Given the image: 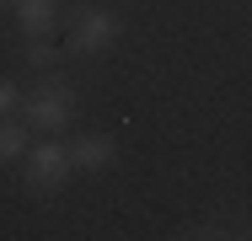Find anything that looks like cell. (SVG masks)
Wrapping results in <instances>:
<instances>
[{"label": "cell", "mask_w": 252, "mask_h": 241, "mask_svg": "<svg viewBox=\"0 0 252 241\" xmlns=\"http://www.w3.org/2000/svg\"><path fill=\"white\" fill-rule=\"evenodd\" d=\"M22 123L27 129H38V134H59L70 118H75V86L64 81V75H49V81H38L32 91L22 96Z\"/></svg>", "instance_id": "1"}, {"label": "cell", "mask_w": 252, "mask_h": 241, "mask_svg": "<svg viewBox=\"0 0 252 241\" xmlns=\"http://www.w3.org/2000/svg\"><path fill=\"white\" fill-rule=\"evenodd\" d=\"M64 177H70V150L64 145H27L22 150V188L32 193V198H49V193L64 188Z\"/></svg>", "instance_id": "2"}, {"label": "cell", "mask_w": 252, "mask_h": 241, "mask_svg": "<svg viewBox=\"0 0 252 241\" xmlns=\"http://www.w3.org/2000/svg\"><path fill=\"white\" fill-rule=\"evenodd\" d=\"M113 38H118V16L102 11V5L81 11V16L70 22V54H81V59H92V54H102V48H113Z\"/></svg>", "instance_id": "3"}, {"label": "cell", "mask_w": 252, "mask_h": 241, "mask_svg": "<svg viewBox=\"0 0 252 241\" xmlns=\"http://www.w3.org/2000/svg\"><path fill=\"white\" fill-rule=\"evenodd\" d=\"M113 155H118L113 134H81V140L70 145V166H81V172H102Z\"/></svg>", "instance_id": "4"}, {"label": "cell", "mask_w": 252, "mask_h": 241, "mask_svg": "<svg viewBox=\"0 0 252 241\" xmlns=\"http://www.w3.org/2000/svg\"><path fill=\"white\" fill-rule=\"evenodd\" d=\"M54 0H16V27H22V38H49L54 32Z\"/></svg>", "instance_id": "5"}, {"label": "cell", "mask_w": 252, "mask_h": 241, "mask_svg": "<svg viewBox=\"0 0 252 241\" xmlns=\"http://www.w3.org/2000/svg\"><path fill=\"white\" fill-rule=\"evenodd\" d=\"M27 123H16V118H0V166H11V161H22V150H27Z\"/></svg>", "instance_id": "6"}, {"label": "cell", "mask_w": 252, "mask_h": 241, "mask_svg": "<svg viewBox=\"0 0 252 241\" xmlns=\"http://www.w3.org/2000/svg\"><path fill=\"white\" fill-rule=\"evenodd\" d=\"M54 59H59V54H54L49 38H27V64H32V70H54Z\"/></svg>", "instance_id": "7"}, {"label": "cell", "mask_w": 252, "mask_h": 241, "mask_svg": "<svg viewBox=\"0 0 252 241\" xmlns=\"http://www.w3.org/2000/svg\"><path fill=\"white\" fill-rule=\"evenodd\" d=\"M16 107H22V91H16V81H5V75H0V118H11Z\"/></svg>", "instance_id": "8"}]
</instances>
